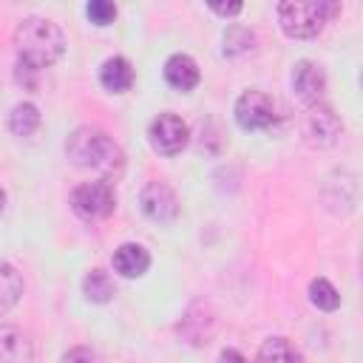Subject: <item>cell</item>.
Segmentation results:
<instances>
[{"mask_svg":"<svg viewBox=\"0 0 363 363\" xmlns=\"http://www.w3.org/2000/svg\"><path fill=\"white\" fill-rule=\"evenodd\" d=\"M14 48L23 65L43 71L54 65L65 51V34L62 28L48 17H26L14 28Z\"/></svg>","mask_w":363,"mask_h":363,"instance_id":"6da1fadb","label":"cell"},{"mask_svg":"<svg viewBox=\"0 0 363 363\" xmlns=\"http://www.w3.org/2000/svg\"><path fill=\"white\" fill-rule=\"evenodd\" d=\"M65 156L82 167V170H99V173H113L122 167L125 156L119 145L99 128H77L68 142H65Z\"/></svg>","mask_w":363,"mask_h":363,"instance_id":"7a4b0ae2","label":"cell"},{"mask_svg":"<svg viewBox=\"0 0 363 363\" xmlns=\"http://www.w3.org/2000/svg\"><path fill=\"white\" fill-rule=\"evenodd\" d=\"M332 14H337V3H326V0H284V3H278V26L292 40L318 37Z\"/></svg>","mask_w":363,"mask_h":363,"instance_id":"3957f363","label":"cell"},{"mask_svg":"<svg viewBox=\"0 0 363 363\" xmlns=\"http://www.w3.org/2000/svg\"><path fill=\"white\" fill-rule=\"evenodd\" d=\"M71 207L79 218L85 221H96V218H108L116 207V193H113V184L105 182V179H96V182H82L74 187L71 193Z\"/></svg>","mask_w":363,"mask_h":363,"instance_id":"277c9868","label":"cell"},{"mask_svg":"<svg viewBox=\"0 0 363 363\" xmlns=\"http://www.w3.org/2000/svg\"><path fill=\"white\" fill-rule=\"evenodd\" d=\"M235 122L244 128V130H267L275 125L278 119V111H275V102L269 94L258 91V88H247L238 99H235Z\"/></svg>","mask_w":363,"mask_h":363,"instance_id":"5b68a950","label":"cell"},{"mask_svg":"<svg viewBox=\"0 0 363 363\" xmlns=\"http://www.w3.org/2000/svg\"><path fill=\"white\" fill-rule=\"evenodd\" d=\"M340 130H343V125L332 113V108H326V105L306 108L303 122H301V133H303L306 145H312V147H329V145H335L340 139Z\"/></svg>","mask_w":363,"mask_h":363,"instance_id":"8992f818","label":"cell"},{"mask_svg":"<svg viewBox=\"0 0 363 363\" xmlns=\"http://www.w3.org/2000/svg\"><path fill=\"white\" fill-rule=\"evenodd\" d=\"M147 136H150V145H153L156 153H162V156H176V153L184 150V145H187V139H190V130H187V125H184L176 113H159V116L150 122Z\"/></svg>","mask_w":363,"mask_h":363,"instance_id":"52a82bcc","label":"cell"},{"mask_svg":"<svg viewBox=\"0 0 363 363\" xmlns=\"http://www.w3.org/2000/svg\"><path fill=\"white\" fill-rule=\"evenodd\" d=\"M139 204H142V213L159 224H167L179 216V199L173 187L164 182H147L139 193Z\"/></svg>","mask_w":363,"mask_h":363,"instance_id":"ba28073f","label":"cell"},{"mask_svg":"<svg viewBox=\"0 0 363 363\" xmlns=\"http://www.w3.org/2000/svg\"><path fill=\"white\" fill-rule=\"evenodd\" d=\"M292 91H295V96L306 108L320 105L323 91H326V74H323V68L318 62H312V60L295 62V68H292Z\"/></svg>","mask_w":363,"mask_h":363,"instance_id":"9c48e42d","label":"cell"},{"mask_svg":"<svg viewBox=\"0 0 363 363\" xmlns=\"http://www.w3.org/2000/svg\"><path fill=\"white\" fill-rule=\"evenodd\" d=\"M34 346L20 326L0 323V363H31Z\"/></svg>","mask_w":363,"mask_h":363,"instance_id":"30bf717a","label":"cell"},{"mask_svg":"<svg viewBox=\"0 0 363 363\" xmlns=\"http://www.w3.org/2000/svg\"><path fill=\"white\" fill-rule=\"evenodd\" d=\"M199 79H201V71H199V65H196L193 57H187V54H173V57L164 62V82H167L170 88L187 94V91H193V88L199 85Z\"/></svg>","mask_w":363,"mask_h":363,"instance_id":"8fae6325","label":"cell"},{"mask_svg":"<svg viewBox=\"0 0 363 363\" xmlns=\"http://www.w3.org/2000/svg\"><path fill=\"white\" fill-rule=\"evenodd\" d=\"M147 267H150V252L142 244L128 241V244L116 247V252H113V269L122 278H139V275L147 272Z\"/></svg>","mask_w":363,"mask_h":363,"instance_id":"7c38bea8","label":"cell"},{"mask_svg":"<svg viewBox=\"0 0 363 363\" xmlns=\"http://www.w3.org/2000/svg\"><path fill=\"white\" fill-rule=\"evenodd\" d=\"M99 82L111 94H125L133 85V65L125 57H108L99 68Z\"/></svg>","mask_w":363,"mask_h":363,"instance_id":"4fadbf2b","label":"cell"},{"mask_svg":"<svg viewBox=\"0 0 363 363\" xmlns=\"http://www.w3.org/2000/svg\"><path fill=\"white\" fill-rule=\"evenodd\" d=\"M255 363H303V357L286 337H267L258 349Z\"/></svg>","mask_w":363,"mask_h":363,"instance_id":"5bb4252c","label":"cell"},{"mask_svg":"<svg viewBox=\"0 0 363 363\" xmlns=\"http://www.w3.org/2000/svg\"><path fill=\"white\" fill-rule=\"evenodd\" d=\"M40 111H37V105L34 102H17L14 108H11V113H9V130L14 133V136H31L37 128H40Z\"/></svg>","mask_w":363,"mask_h":363,"instance_id":"9a60e30c","label":"cell"},{"mask_svg":"<svg viewBox=\"0 0 363 363\" xmlns=\"http://www.w3.org/2000/svg\"><path fill=\"white\" fill-rule=\"evenodd\" d=\"M20 295H23V278H20V272L11 264L0 261V315L9 312L20 301Z\"/></svg>","mask_w":363,"mask_h":363,"instance_id":"2e32d148","label":"cell"},{"mask_svg":"<svg viewBox=\"0 0 363 363\" xmlns=\"http://www.w3.org/2000/svg\"><path fill=\"white\" fill-rule=\"evenodd\" d=\"M82 295L91 303H108L113 298V281L105 269H91L82 278Z\"/></svg>","mask_w":363,"mask_h":363,"instance_id":"e0dca14e","label":"cell"},{"mask_svg":"<svg viewBox=\"0 0 363 363\" xmlns=\"http://www.w3.org/2000/svg\"><path fill=\"white\" fill-rule=\"evenodd\" d=\"M309 301H312L318 309H323V312H335V309L340 306V295H337V289H335L326 278H315V281L309 284Z\"/></svg>","mask_w":363,"mask_h":363,"instance_id":"ac0fdd59","label":"cell"},{"mask_svg":"<svg viewBox=\"0 0 363 363\" xmlns=\"http://www.w3.org/2000/svg\"><path fill=\"white\" fill-rule=\"evenodd\" d=\"M252 31L244 28V26H230L227 34H224V54L235 57V54H244V51H252Z\"/></svg>","mask_w":363,"mask_h":363,"instance_id":"d6986e66","label":"cell"},{"mask_svg":"<svg viewBox=\"0 0 363 363\" xmlns=\"http://www.w3.org/2000/svg\"><path fill=\"white\" fill-rule=\"evenodd\" d=\"M85 14L94 26H111L116 20V6L111 0H91L85 6Z\"/></svg>","mask_w":363,"mask_h":363,"instance_id":"ffe728a7","label":"cell"},{"mask_svg":"<svg viewBox=\"0 0 363 363\" xmlns=\"http://www.w3.org/2000/svg\"><path fill=\"white\" fill-rule=\"evenodd\" d=\"M62 363H102V357L88 346H74L62 354Z\"/></svg>","mask_w":363,"mask_h":363,"instance_id":"44dd1931","label":"cell"},{"mask_svg":"<svg viewBox=\"0 0 363 363\" xmlns=\"http://www.w3.org/2000/svg\"><path fill=\"white\" fill-rule=\"evenodd\" d=\"M37 74H40V71H34V68L17 62V82H20V85H26V88H37Z\"/></svg>","mask_w":363,"mask_h":363,"instance_id":"7402d4cb","label":"cell"},{"mask_svg":"<svg viewBox=\"0 0 363 363\" xmlns=\"http://www.w3.org/2000/svg\"><path fill=\"white\" fill-rule=\"evenodd\" d=\"M210 9L216 11V14H221V17H235V14H241V3H210Z\"/></svg>","mask_w":363,"mask_h":363,"instance_id":"603a6c76","label":"cell"},{"mask_svg":"<svg viewBox=\"0 0 363 363\" xmlns=\"http://www.w3.org/2000/svg\"><path fill=\"white\" fill-rule=\"evenodd\" d=\"M221 363H247L238 352H233V349H227V352H221Z\"/></svg>","mask_w":363,"mask_h":363,"instance_id":"cb8c5ba5","label":"cell"},{"mask_svg":"<svg viewBox=\"0 0 363 363\" xmlns=\"http://www.w3.org/2000/svg\"><path fill=\"white\" fill-rule=\"evenodd\" d=\"M3 204H6V193H3V187H0V210H3Z\"/></svg>","mask_w":363,"mask_h":363,"instance_id":"d4e9b609","label":"cell"}]
</instances>
